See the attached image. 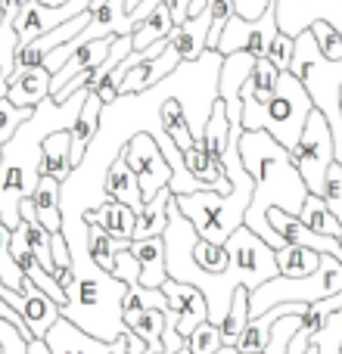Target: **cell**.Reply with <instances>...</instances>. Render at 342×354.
Here are the masks:
<instances>
[{"label": "cell", "instance_id": "cell-1", "mask_svg": "<svg viewBox=\"0 0 342 354\" xmlns=\"http://www.w3.org/2000/svg\"><path fill=\"white\" fill-rule=\"evenodd\" d=\"M237 153L246 174L255 180L243 227L249 233H255L268 249L280 252L287 243L268 227V212L277 208V212H287L293 218H299L302 205L308 199V189L302 183L299 171L293 168V162H289V153L264 131H243V137L237 143Z\"/></svg>", "mask_w": 342, "mask_h": 354}, {"label": "cell", "instance_id": "cell-50", "mask_svg": "<svg viewBox=\"0 0 342 354\" xmlns=\"http://www.w3.org/2000/svg\"><path fill=\"white\" fill-rule=\"evenodd\" d=\"M41 6H47V10H60V6H66L69 0H37Z\"/></svg>", "mask_w": 342, "mask_h": 354}, {"label": "cell", "instance_id": "cell-38", "mask_svg": "<svg viewBox=\"0 0 342 354\" xmlns=\"http://www.w3.org/2000/svg\"><path fill=\"white\" fill-rule=\"evenodd\" d=\"M122 308H156V311L165 314L168 301H165V295H162V289H147V286H141V283H134V286H128V292H125Z\"/></svg>", "mask_w": 342, "mask_h": 354}, {"label": "cell", "instance_id": "cell-2", "mask_svg": "<svg viewBox=\"0 0 342 354\" xmlns=\"http://www.w3.org/2000/svg\"><path fill=\"white\" fill-rule=\"evenodd\" d=\"M84 100L87 93H75L62 103L47 97L41 106L31 109V118L10 137V143L0 147V221L10 230L19 227V205L31 199L37 180H41L37 165H41L44 140L56 131H72Z\"/></svg>", "mask_w": 342, "mask_h": 354}, {"label": "cell", "instance_id": "cell-27", "mask_svg": "<svg viewBox=\"0 0 342 354\" xmlns=\"http://www.w3.org/2000/svg\"><path fill=\"white\" fill-rule=\"evenodd\" d=\"M277 258V274L287 277V280H302V277H312L321 264V255L312 249H302V245H283L280 252H274Z\"/></svg>", "mask_w": 342, "mask_h": 354}, {"label": "cell", "instance_id": "cell-30", "mask_svg": "<svg viewBox=\"0 0 342 354\" xmlns=\"http://www.w3.org/2000/svg\"><path fill=\"white\" fill-rule=\"evenodd\" d=\"M299 221L312 233L327 236V239H339V233H342V224L330 214V208L324 205V199H321V196H308L305 205H302V212H299Z\"/></svg>", "mask_w": 342, "mask_h": 354}, {"label": "cell", "instance_id": "cell-21", "mask_svg": "<svg viewBox=\"0 0 342 354\" xmlns=\"http://www.w3.org/2000/svg\"><path fill=\"white\" fill-rule=\"evenodd\" d=\"M183 168L190 171L193 180H199L202 187L212 189V193H224V196L231 193V180H227V174H224V165L208 159L199 143H193V147L183 153Z\"/></svg>", "mask_w": 342, "mask_h": 354}, {"label": "cell", "instance_id": "cell-39", "mask_svg": "<svg viewBox=\"0 0 342 354\" xmlns=\"http://www.w3.org/2000/svg\"><path fill=\"white\" fill-rule=\"evenodd\" d=\"M321 199H324V205L330 208V214L342 224V165L339 162H333L330 168H327V180H324V193H321Z\"/></svg>", "mask_w": 342, "mask_h": 354}, {"label": "cell", "instance_id": "cell-26", "mask_svg": "<svg viewBox=\"0 0 342 354\" xmlns=\"http://www.w3.org/2000/svg\"><path fill=\"white\" fill-rule=\"evenodd\" d=\"M174 31V22H171V6L162 3L153 10V16L147 22H141L134 31H131V50H147L153 44L168 41V35Z\"/></svg>", "mask_w": 342, "mask_h": 354}, {"label": "cell", "instance_id": "cell-10", "mask_svg": "<svg viewBox=\"0 0 342 354\" xmlns=\"http://www.w3.org/2000/svg\"><path fill=\"white\" fill-rule=\"evenodd\" d=\"M277 37V12L271 6L262 19L255 22H243V19L231 16L218 37V47L215 53L221 56H233V53H249L252 59H264L268 56V47L271 41Z\"/></svg>", "mask_w": 342, "mask_h": 354}, {"label": "cell", "instance_id": "cell-9", "mask_svg": "<svg viewBox=\"0 0 342 354\" xmlns=\"http://www.w3.org/2000/svg\"><path fill=\"white\" fill-rule=\"evenodd\" d=\"M118 159H122L125 165L134 171L143 202H150L156 193H159V189H168V183H171V168H168L165 156H162L159 143H156L150 134L131 137V143L122 149V156H118Z\"/></svg>", "mask_w": 342, "mask_h": 354}, {"label": "cell", "instance_id": "cell-49", "mask_svg": "<svg viewBox=\"0 0 342 354\" xmlns=\"http://www.w3.org/2000/svg\"><path fill=\"white\" fill-rule=\"evenodd\" d=\"M112 354H128V342H125V336L112 342Z\"/></svg>", "mask_w": 342, "mask_h": 354}, {"label": "cell", "instance_id": "cell-55", "mask_svg": "<svg viewBox=\"0 0 342 354\" xmlns=\"http://www.w3.org/2000/svg\"><path fill=\"white\" fill-rule=\"evenodd\" d=\"M339 100H342V97H339Z\"/></svg>", "mask_w": 342, "mask_h": 354}, {"label": "cell", "instance_id": "cell-14", "mask_svg": "<svg viewBox=\"0 0 342 354\" xmlns=\"http://www.w3.org/2000/svg\"><path fill=\"white\" fill-rule=\"evenodd\" d=\"M50 97V72L44 66H35L28 72H16L6 87V100L16 109H35Z\"/></svg>", "mask_w": 342, "mask_h": 354}, {"label": "cell", "instance_id": "cell-6", "mask_svg": "<svg viewBox=\"0 0 342 354\" xmlns=\"http://www.w3.org/2000/svg\"><path fill=\"white\" fill-rule=\"evenodd\" d=\"M312 112H314V106L308 100L305 87L289 72H280L277 93L268 103H255V100L243 97V118H240V124H243V131H264V134L274 137L289 153L299 143Z\"/></svg>", "mask_w": 342, "mask_h": 354}, {"label": "cell", "instance_id": "cell-51", "mask_svg": "<svg viewBox=\"0 0 342 354\" xmlns=\"http://www.w3.org/2000/svg\"><path fill=\"white\" fill-rule=\"evenodd\" d=\"M218 354H240V351H237V348H221Z\"/></svg>", "mask_w": 342, "mask_h": 354}, {"label": "cell", "instance_id": "cell-33", "mask_svg": "<svg viewBox=\"0 0 342 354\" xmlns=\"http://www.w3.org/2000/svg\"><path fill=\"white\" fill-rule=\"evenodd\" d=\"M227 261H231V252H227V243H208V239H196L193 243V264L208 277H221L227 270Z\"/></svg>", "mask_w": 342, "mask_h": 354}, {"label": "cell", "instance_id": "cell-20", "mask_svg": "<svg viewBox=\"0 0 342 354\" xmlns=\"http://www.w3.org/2000/svg\"><path fill=\"white\" fill-rule=\"evenodd\" d=\"M134 221L137 214L128 205H118V202H103L91 214H84V224L100 227L112 239H134Z\"/></svg>", "mask_w": 342, "mask_h": 354}, {"label": "cell", "instance_id": "cell-22", "mask_svg": "<svg viewBox=\"0 0 342 354\" xmlns=\"http://www.w3.org/2000/svg\"><path fill=\"white\" fill-rule=\"evenodd\" d=\"M37 174L53 177L56 183H62L72 174V162H69V131H56V134H50L47 140H44Z\"/></svg>", "mask_w": 342, "mask_h": 354}, {"label": "cell", "instance_id": "cell-11", "mask_svg": "<svg viewBox=\"0 0 342 354\" xmlns=\"http://www.w3.org/2000/svg\"><path fill=\"white\" fill-rule=\"evenodd\" d=\"M277 31L287 37H299L314 22H327L342 37V0H274Z\"/></svg>", "mask_w": 342, "mask_h": 354}, {"label": "cell", "instance_id": "cell-16", "mask_svg": "<svg viewBox=\"0 0 342 354\" xmlns=\"http://www.w3.org/2000/svg\"><path fill=\"white\" fill-rule=\"evenodd\" d=\"M128 252L134 255V261L141 264V286L162 289V283L168 280V274H165V243H162V236L131 239Z\"/></svg>", "mask_w": 342, "mask_h": 354}, {"label": "cell", "instance_id": "cell-54", "mask_svg": "<svg viewBox=\"0 0 342 354\" xmlns=\"http://www.w3.org/2000/svg\"><path fill=\"white\" fill-rule=\"evenodd\" d=\"M177 354H190V351H187V348H183V351H177Z\"/></svg>", "mask_w": 342, "mask_h": 354}, {"label": "cell", "instance_id": "cell-29", "mask_svg": "<svg viewBox=\"0 0 342 354\" xmlns=\"http://www.w3.org/2000/svg\"><path fill=\"white\" fill-rule=\"evenodd\" d=\"M128 245H131V239H112L109 233H103L100 227L87 224V252H91L93 264H97L100 270H106V274H112V268H116V255L125 252Z\"/></svg>", "mask_w": 342, "mask_h": 354}, {"label": "cell", "instance_id": "cell-43", "mask_svg": "<svg viewBox=\"0 0 342 354\" xmlns=\"http://www.w3.org/2000/svg\"><path fill=\"white\" fill-rule=\"evenodd\" d=\"M293 47H296V41H293V37H287V35H280V31H277V37H274V41H271L268 56H264V59H268L271 66L277 68V72H289V59H293Z\"/></svg>", "mask_w": 342, "mask_h": 354}, {"label": "cell", "instance_id": "cell-17", "mask_svg": "<svg viewBox=\"0 0 342 354\" xmlns=\"http://www.w3.org/2000/svg\"><path fill=\"white\" fill-rule=\"evenodd\" d=\"M100 112H103V103H100L93 93H87L84 106H81L78 122H75L72 131H69V162H72V171L78 168V162L84 159V149L91 147L93 134H97V128H100Z\"/></svg>", "mask_w": 342, "mask_h": 354}, {"label": "cell", "instance_id": "cell-28", "mask_svg": "<svg viewBox=\"0 0 342 354\" xmlns=\"http://www.w3.org/2000/svg\"><path fill=\"white\" fill-rule=\"evenodd\" d=\"M246 324H249V289H237L233 299H231V308H227L224 324L218 326L221 330V345H224V348H237Z\"/></svg>", "mask_w": 342, "mask_h": 354}, {"label": "cell", "instance_id": "cell-13", "mask_svg": "<svg viewBox=\"0 0 342 354\" xmlns=\"http://www.w3.org/2000/svg\"><path fill=\"white\" fill-rule=\"evenodd\" d=\"M162 295H165V301H168V311L177 317V336L187 342L190 333L208 320L206 299H202L199 289L183 286V283H174V280L162 283Z\"/></svg>", "mask_w": 342, "mask_h": 354}, {"label": "cell", "instance_id": "cell-52", "mask_svg": "<svg viewBox=\"0 0 342 354\" xmlns=\"http://www.w3.org/2000/svg\"><path fill=\"white\" fill-rule=\"evenodd\" d=\"M336 243H339V249H342V233H339V239H336Z\"/></svg>", "mask_w": 342, "mask_h": 354}, {"label": "cell", "instance_id": "cell-23", "mask_svg": "<svg viewBox=\"0 0 342 354\" xmlns=\"http://www.w3.org/2000/svg\"><path fill=\"white\" fill-rule=\"evenodd\" d=\"M31 205H35V214L41 221V227L53 236L62 227V214H60V183L53 177H41L31 193Z\"/></svg>", "mask_w": 342, "mask_h": 354}, {"label": "cell", "instance_id": "cell-15", "mask_svg": "<svg viewBox=\"0 0 342 354\" xmlns=\"http://www.w3.org/2000/svg\"><path fill=\"white\" fill-rule=\"evenodd\" d=\"M44 345L50 348V354H112V345L84 336V333L75 330V326L62 317L47 330Z\"/></svg>", "mask_w": 342, "mask_h": 354}, {"label": "cell", "instance_id": "cell-46", "mask_svg": "<svg viewBox=\"0 0 342 354\" xmlns=\"http://www.w3.org/2000/svg\"><path fill=\"white\" fill-rule=\"evenodd\" d=\"M50 255H53V274H56V270H69V268H72L69 245H66V239H62V233H53V236H50Z\"/></svg>", "mask_w": 342, "mask_h": 354}, {"label": "cell", "instance_id": "cell-47", "mask_svg": "<svg viewBox=\"0 0 342 354\" xmlns=\"http://www.w3.org/2000/svg\"><path fill=\"white\" fill-rule=\"evenodd\" d=\"M206 3H208V0H190V10H187V16H190V19L202 16V10H206Z\"/></svg>", "mask_w": 342, "mask_h": 354}, {"label": "cell", "instance_id": "cell-32", "mask_svg": "<svg viewBox=\"0 0 342 354\" xmlns=\"http://www.w3.org/2000/svg\"><path fill=\"white\" fill-rule=\"evenodd\" d=\"M162 131H165V137L171 143H174L181 153H187L190 147H193V134H190V124H187V118H183V109H181V103L177 100H168L165 106H162Z\"/></svg>", "mask_w": 342, "mask_h": 354}, {"label": "cell", "instance_id": "cell-3", "mask_svg": "<svg viewBox=\"0 0 342 354\" xmlns=\"http://www.w3.org/2000/svg\"><path fill=\"white\" fill-rule=\"evenodd\" d=\"M69 258H72V283L66 286V305L60 308V317L84 336L112 345L128 333L122 320V301L128 286L93 264L87 239L69 245Z\"/></svg>", "mask_w": 342, "mask_h": 354}, {"label": "cell", "instance_id": "cell-48", "mask_svg": "<svg viewBox=\"0 0 342 354\" xmlns=\"http://www.w3.org/2000/svg\"><path fill=\"white\" fill-rule=\"evenodd\" d=\"M28 354H50V348L44 345V339H31V342H28Z\"/></svg>", "mask_w": 342, "mask_h": 354}, {"label": "cell", "instance_id": "cell-40", "mask_svg": "<svg viewBox=\"0 0 342 354\" xmlns=\"http://www.w3.org/2000/svg\"><path fill=\"white\" fill-rule=\"evenodd\" d=\"M28 118H31V109H16L6 97H0V147L10 143V137L16 134Z\"/></svg>", "mask_w": 342, "mask_h": 354}, {"label": "cell", "instance_id": "cell-5", "mask_svg": "<svg viewBox=\"0 0 342 354\" xmlns=\"http://www.w3.org/2000/svg\"><path fill=\"white\" fill-rule=\"evenodd\" d=\"M289 75L305 87L312 106L327 118L336 147V162L342 165V59L330 62L321 56L312 31H302L296 37L293 59H289Z\"/></svg>", "mask_w": 342, "mask_h": 354}, {"label": "cell", "instance_id": "cell-31", "mask_svg": "<svg viewBox=\"0 0 342 354\" xmlns=\"http://www.w3.org/2000/svg\"><path fill=\"white\" fill-rule=\"evenodd\" d=\"M277 78H280V72H277L268 59H255V68H252L249 81L243 84L240 100L249 97V100H255V103H268V100L277 93Z\"/></svg>", "mask_w": 342, "mask_h": 354}, {"label": "cell", "instance_id": "cell-12", "mask_svg": "<svg viewBox=\"0 0 342 354\" xmlns=\"http://www.w3.org/2000/svg\"><path fill=\"white\" fill-rule=\"evenodd\" d=\"M0 299L22 317V324L28 326L31 339H44L50 326L60 320V308H56L28 277H25V283H22V292H12V289L0 286Z\"/></svg>", "mask_w": 342, "mask_h": 354}, {"label": "cell", "instance_id": "cell-37", "mask_svg": "<svg viewBox=\"0 0 342 354\" xmlns=\"http://www.w3.org/2000/svg\"><path fill=\"white\" fill-rule=\"evenodd\" d=\"M314 354H342V324H339V311H333L327 317L324 330L312 339Z\"/></svg>", "mask_w": 342, "mask_h": 354}, {"label": "cell", "instance_id": "cell-41", "mask_svg": "<svg viewBox=\"0 0 342 354\" xmlns=\"http://www.w3.org/2000/svg\"><path fill=\"white\" fill-rule=\"evenodd\" d=\"M299 330V317H280L274 326H271L268 345H264L262 354H287L289 351V339Z\"/></svg>", "mask_w": 342, "mask_h": 354}, {"label": "cell", "instance_id": "cell-19", "mask_svg": "<svg viewBox=\"0 0 342 354\" xmlns=\"http://www.w3.org/2000/svg\"><path fill=\"white\" fill-rule=\"evenodd\" d=\"M103 193L109 202H118V205H128L131 212H141L143 208V199H141V187H137V177L125 165L122 159L112 162V168L106 171V180H103Z\"/></svg>", "mask_w": 342, "mask_h": 354}, {"label": "cell", "instance_id": "cell-18", "mask_svg": "<svg viewBox=\"0 0 342 354\" xmlns=\"http://www.w3.org/2000/svg\"><path fill=\"white\" fill-rule=\"evenodd\" d=\"M125 330L134 333L150 354H162V330H165V314L156 308H122Z\"/></svg>", "mask_w": 342, "mask_h": 354}, {"label": "cell", "instance_id": "cell-36", "mask_svg": "<svg viewBox=\"0 0 342 354\" xmlns=\"http://www.w3.org/2000/svg\"><path fill=\"white\" fill-rule=\"evenodd\" d=\"M224 345H221V330L218 326H212L206 320V324H199L193 333H190L187 339V351L190 354H218Z\"/></svg>", "mask_w": 342, "mask_h": 354}, {"label": "cell", "instance_id": "cell-7", "mask_svg": "<svg viewBox=\"0 0 342 354\" xmlns=\"http://www.w3.org/2000/svg\"><path fill=\"white\" fill-rule=\"evenodd\" d=\"M342 292V264L330 255H321V264L312 277L302 280H287V277H274V280L262 283L255 292H249V320L262 317L264 311L277 305H314V301L333 299Z\"/></svg>", "mask_w": 342, "mask_h": 354}, {"label": "cell", "instance_id": "cell-8", "mask_svg": "<svg viewBox=\"0 0 342 354\" xmlns=\"http://www.w3.org/2000/svg\"><path fill=\"white\" fill-rule=\"evenodd\" d=\"M289 162L299 171L302 183H305L308 196H321L324 193V180H327V168L336 162V147H333V134L327 118L318 109L308 115L305 131H302L299 143L289 149Z\"/></svg>", "mask_w": 342, "mask_h": 354}, {"label": "cell", "instance_id": "cell-44", "mask_svg": "<svg viewBox=\"0 0 342 354\" xmlns=\"http://www.w3.org/2000/svg\"><path fill=\"white\" fill-rule=\"evenodd\" d=\"M112 277H116V280H122L125 286H134V283H141V264L134 261V255H131L128 249L116 255V268H112Z\"/></svg>", "mask_w": 342, "mask_h": 354}, {"label": "cell", "instance_id": "cell-35", "mask_svg": "<svg viewBox=\"0 0 342 354\" xmlns=\"http://www.w3.org/2000/svg\"><path fill=\"white\" fill-rule=\"evenodd\" d=\"M16 50H19V35L12 28V16L0 12V78L10 81L12 68H16Z\"/></svg>", "mask_w": 342, "mask_h": 354}, {"label": "cell", "instance_id": "cell-53", "mask_svg": "<svg viewBox=\"0 0 342 354\" xmlns=\"http://www.w3.org/2000/svg\"><path fill=\"white\" fill-rule=\"evenodd\" d=\"M305 354H314V345H312V348H308V351H305Z\"/></svg>", "mask_w": 342, "mask_h": 354}, {"label": "cell", "instance_id": "cell-25", "mask_svg": "<svg viewBox=\"0 0 342 354\" xmlns=\"http://www.w3.org/2000/svg\"><path fill=\"white\" fill-rule=\"evenodd\" d=\"M168 202H171L168 189H159L150 202H143V208L137 212V221H134V239L162 236V230L168 224Z\"/></svg>", "mask_w": 342, "mask_h": 354}, {"label": "cell", "instance_id": "cell-24", "mask_svg": "<svg viewBox=\"0 0 342 354\" xmlns=\"http://www.w3.org/2000/svg\"><path fill=\"white\" fill-rule=\"evenodd\" d=\"M227 140H231V124H227V115H224V103L218 100V103L212 106V115H208L206 128H202V137L196 143H199L202 153H206L212 162L224 165Z\"/></svg>", "mask_w": 342, "mask_h": 354}, {"label": "cell", "instance_id": "cell-4", "mask_svg": "<svg viewBox=\"0 0 342 354\" xmlns=\"http://www.w3.org/2000/svg\"><path fill=\"white\" fill-rule=\"evenodd\" d=\"M240 140H227V153H224V174L231 180V193H190V196H174L181 214L193 224L196 236L208 239V243L224 245L233 233L243 227L246 208L252 202V189L255 180L246 174L243 162L237 153Z\"/></svg>", "mask_w": 342, "mask_h": 354}, {"label": "cell", "instance_id": "cell-34", "mask_svg": "<svg viewBox=\"0 0 342 354\" xmlns=\"http://www.w3.org/2000/svg\"><path fill=\"white\" fill-rule=\"evenodd\" d=\"M10 239H12V230L0 221V286L12 289V292H22L25 274L16 268V261L10 255Z\"/></svg>", "mask_w": 342, "mask_h": 354}, {"label": "cell", "instance_id": "cell-45", "mask_svg": "<svg viewBox=\"0 0 342 354\" xmlns=\"http://www.w3.org/2000/svg\"><path fill=\"white\" fill-rule=\"evenodd\" d=\"M274 6V0H233V16L243 22H255Z\"/></svg>", "mask_w": 342, "mask_h": 354}, {"label": "cell", "instance_id": "cell-42", "mask_svg": "<svg viewBox=\"0 0 342 354\" xmlns=\"http://www.w3.org/2000/svg\"><path fill=\"white\" fill-rule=\"evenodd\" d=\"M308 31H312V37H314V44H318V50H321V56H324V59H330V62L342 59V37L330 28V25H327V22H314Z\"/></svg>", "mask_w": 342, "mask_h": 354}]
</instances>
